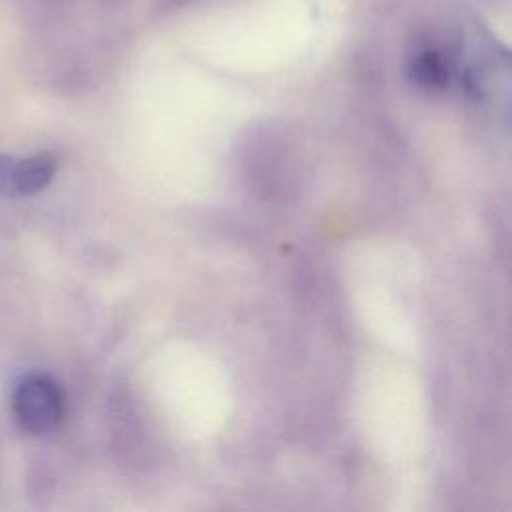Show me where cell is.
I'll use <instances>...</instances> for the list:
<instances>
[{
	"mask_svg": "<svg viewBox=\"0 0 512 512\" xmlns=\"http://www.w3.org/2000/svg\"><path fill=\"white\" fill-rule=\"evenodd\" d=\"M10 408L14 420L28 434H48L64 416V394L46 374H24L12 384Z\"/></svg>",
	"mask_w": 512,
	"mask_h": 512,
	"instance_id": "obj_1",
	"label": "cell"
},
{
	"mask_svg": "<svg viewBox=\"0 0 512 512\" xmlns=\"http://www.w3.org/2000/svg\"><path fill=\"white\" fill-rule=\"evenodd\" d=\"M58 162L56 156L50 152H38L32 156L16 158V172H14V196L12 198H24L38 194L44 190L54 174H56Z\"/></svg>",
	"mask_w": 512,
	"mask_h": 512,
	"instance_id": "obj_2",
	"label": "cell"
},
{
	"mask_svg": "<svg viewBox=\"0 0 512 512\" xmlns=\"http://www.w3.org/2000/svg\"><path fill=\"white\" fill-rule=\"evenodd\" d=\"M414 76L420 84L436 88L446 82V66L444 62L434 56V54H424L416 64H414Z\"/></svg>",
	"mask_w": 512,
	"mask_h": 512,
	"instance_id": "obj_3",
	"label": "cell"
},
{
	"mask_svg": "<svg viewBox=\"0 0 512 512\" xmlns=\"http://www.w3.org/2000/svg\"><path fill=\"white\" fill-rule=\"evenodd\" d=\"M14 172H16V156L0 152V196H14Z\"/></svg>",
	"mask_w": 512,
	"mask_h": 512,
	"instance_id": "obj_4",
	"label": "cell"
}]
</instances>
